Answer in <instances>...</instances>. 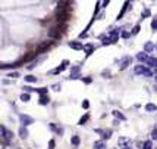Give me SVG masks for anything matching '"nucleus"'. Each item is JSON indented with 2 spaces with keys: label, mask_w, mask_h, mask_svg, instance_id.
Returning <instances> with one entry per match:
<instances>
[{
  "label": "nucleus",
  "mask_w": 157,
  "mask_h": 149,
  "mask_svg": "<svg viewBox=\"0 0 157 149\" xmlns=\"http://www.w3.org/2000/svg\"><path fill=\"white\" fill-rule=\"evenodd\" d=\"M134 71H135V74H138V76L141 74V76H146V77H151L153 74H154L151 69H147L146 65H137Z\"/></svg>",
  "instance_id": "1"
},
{
  "label": "nucleus",
  "mask_w": 157,
  "mask_h": 149,
  "mask_svg": "<svg viewBox=\"0 0 157 149\" xmlns=\"http://www.w3.org/2000/svg\"><path fill=\"white\" fill-rule=\"evenodd\" d=\"M65 28H66V25H62V27H53L50 31H49V35L50 37H59L62 31H65Z\"/></svg>",
  "instance_id": "2"
},
{
  "label": "nucleus",
  "mask_w": 157,
  "mask_h": 149,
  "mask_svg": "<svg viewBox=\"0 0 157 149\" xmlns=\"http://www.w3.org/2000/svg\"><path fill=\"white\" fill-rule=\"evenodd\" d=\"M0 131H2V137H3L6 142H9L12 137H13V133H12V131H7L5 126H0Z\"/></svg>",
  "instance_id": "3"
},
{
  "label": "nucleus",
  "mask_w": 157,
  "mask_h": 149,
  "mask_svg": "<svg viewBox=\"0 0 157 149\" xmlns=\"http://www.w3.org/2000/svg\"><path fill=\"white\" fill-rule=\"evenodd\" d=\"M19 118H21V122L24 124V127H25V126H30V124H32V122H34V120H32L31 117L25 115V114H22V115H21Z\"/></svg>",
  "instance_id": "4"
},
{
  "label": "nucleus",
  "mask_w": 157,
  "mask_h": 149,
  "mask_svg": "<svg viewBox=\"0 0 157 149\" xmlns=\"http://www.w3.org/2000/svg\"><path fill=\"white\" fill-rule=\"evenodd\" d=\"M68 16H69V12H68V10L57 12V21H59V24H60V22H63V21H66V19H68Z\"/></svg>",
  "instance_id": "5"
},
{
  "label": "nucleus",
  "mask_w": 157,
  "mask_h": 149,
  "mask_svg": "<svg viewBox=\"0 0 157 149\" xmlns=\"http://www.w3.org/2000/svg\"><path fill=\"white\" fill-rule=\"evenodd\" d=\"M147 64L151 67V71H153V72H157V59H156V58H150Z\"/></svg>",
  "instance_id": "6"
},
{
  "label": "nucleus",
  "mask_w": 157,
  "mask_h": 149,
  "mask_svg": "<svg viewBox=\"0 0 157 149\" xmlns=\"http://www.w3.org/2000/svg\"><path fill=\"white\" fill-rule=\"evenodd\" d=\"M131 62H132V59H131V56H125L123 59H122V62H121V69H125Z\"/></svg>",
  "instance_id": "7"
},
{
  "label": "nucleus",
  "mask_w": 157,
  "mask_h": 149,
  "mask_svg": "<svg viewBox=\"0 0 157 149\" xmlns=\"http://www.w3.org/2000/svg\"><path fill=\"white\" fill-rule=\"evenodd\" d=\"M69 47H71V49H75V50H80V49H84L82 43H80V42H71V43H69Z\"/></svg>",
  "instance_id": "8"
},
{
  "label": "nucleus",
  "mask_w": 157,
  "mask_h": 149,
  "mask_svg": "<svg viewBox=\"0 0 157 149\" xmlns=\"http://www.w3.org/2000/svg\"><path fill=\"white\" fill-rule=\"evenodd\" d=\"M113 117H115L116 120H121V121H125V120H126V117L121 112V111H117V109H116V111H113Z\"/></svg>",
  "instance_id": "9"
},
{
  "label": "nucleus",
  "mask_w": 157,
  "mask_h": 149,
  "mask_svg": "<svg viewBox=\"0 0 157 149\" xmlns=\"http://www.w3.org/2000/svg\"><path fill=\"white\" fill-rule=\"evenodd\" d=\"M137 59H138L139 62H148V59H150V58L147 56V53H146V52H142V53H138V55H137Z\"/></svg>",
  "instance_id": "10"
},
{
  "label": "nucleus",
  "mask_w": 157,
  "mask_h": 149,
  "mask_svg": "<svg viewBox=\"0 0 157 149\" xmlns=\"http://www.w3.org/2000/svg\"><path fill=\"white\" fill-rule=\"evenodd\" d=\"M154 49H156V46H154L151 42H147L146 44H144V50H146V53H147V52H153Z\"/></svg>",
  "instance_id": "11"
},
{
  "label": "nucleus",
  "mask_w": 157,
  "mask_h": 149,
  "mask_svg": "<svg viewBox=\"0 0 157 149\" xmlns=\"http://www.w3.org/2000/svg\"><path fill=\"white\" fill-rule=\"evenodd\" d=\"M117 40H119V33L115 30V31L110 33V42H112V43H116Z\"/></svg>",
  "instance_id": "12"
},
{
  "label": "nucleus",
  "mask_w": 157,
  "mask_h": 149,
  "mask_svg": "<svg viewBox=\"0 0 157 149\" xmlns=\"http://www.w3.org/2000/svg\"><path fill=\"white\" fill-rule=\"evenodd\" d=\"M19 136H21V137L25 140V139L28 137V130L25 129V127H21V129H19Z\"/></svg>",
  "instance_id": "13"
},
{
  "label": "nucleus",
  "mask_w": 157,
  "mask_h": 149,
  "mask_svg": "<svg viewBox=\"0 0 157 149\" xmlns=\"http://www.w3.org/2000/svg\"><path fill=\"white\" fill-rule=\"evenodd\" d=\"M84 50H85L87 55H91V53H93V50H94V46L93 44H84Z\"/></svg>",
  "instance_id": "14"
},
{
  "label": "nucleus",
  "mask_w": 157,
  "mask_h": 149,
  "mask_svg": "<svg viewBox=\"0 0 157 149\" xmlns=\"http://www.w3.org/2000/svg\"><path fill=\"white\" fill-rule=\"evenodd\" d=\"M38 102H40V105H47V103L50 102V97H49L47 95H44V96H40V101H38Z\"/></svg>",
  "instance_id": "15"
},
{
  "label": "nucleus",
  "mask_w": 157,
  "mask_h": 149,
  "mask_svg": "<svg viewBox=\"0 0 157 149\" xmlns=\"http://www.w3.org/2000/svg\"><path fill=\"white\" fill-rule=\"evenodd\" d=\"M146 109L148 111V112H156V111H157V106H156L154 103H147V105H146Z\"/></svg>",
  "instance_id": "16"
},
{
  "label": "nucleus",
  "mask_w": 157,
  "mask_h": 149,
  "mask_svg": "<svg viewBox=\"0 0 157 149\" xmlns=\"http://www.w3.org/2000/svg\"><path fill=\"white\" fill-rule=\"evenodd\" d=\"M66 65H68V61H63V62H62V67L56 68V69H55L53 72H55V74H57V72H62V71H63L65 68H66Z\"/></svg>",
  "instance_id": "17"
},
{
  "label": "nucleus",
  "mask_w": 157,
  "mask_h": 149,
  "mask_svg": "<svg viewBox=\"0 0 157 149\" xmlns=\"http://www.w3.org/2000/svg\"><path fill=\"white\" fill-rule=\"evenodd\" d=\"M50 46H51L50 42H44V43H41L40 46H38V50L41 52V50H44V49H47V47H50Z\"/></svg>",
  "instance_id": "18"
},
{
  "label": "nucleus",
  "mask_w": 157,
  "mask_h": 149,
  "mask_svg": "<svg viewBox=\"0 0 157 149\" xmlns=\"http://www.w3.org/2000/svg\"><path fill=\"white\" fill-rule=\"evenodd\" d=\"M94 149H106V146H104L101 140H98V142H94Z\"/></svg>",
  "instance_id": "19"
},
{
  "label": "nucleus",
  "mask_w": 157,
  "mask_h": 149,
  "mask_svg": "<svg viewBox=\"0 0 157 149\" xmlns=\"http://www.w3.org/2000/svg\"><path fill=\"white\" fill-rule=\"evenodd\" d=\"M97 131L103 134V139H109L110 134H112V130H106V131H100V130H97Z\"/></svg>",
  "instance_id": "20"
},
{
  "label": "nucleus",
  "mask_w": 157,
  "mask_h": 149,
  "mask_svg": "<svg viewBox=\"0 0 157 149\" xmlns=\"http://www.w3.org/2000/svg\"><path fill=\"white\" fill-rule=\"evenodd\" d=\"M142 149H153V143H151V140L144 142V145H142Z\"/></svg>",
  "instance_id": "21"
},
{
  "label": "nucleus",
  "mask_w": 157,
  "mask_h": 149,
  "mask_svg": "<svg viewBox=\"0 0 157 149\" xmlns=\"http://www.w3.org/2000/svg\"><path fill=\"white\" fill-rule=\"evenodd\" d=\"M21 101H22V102H28V101H30V95H28V93H22V95H21Z\"/></svg>",
  "instance_id": "22"
},
{
  "label": "nucleus",
  "mask_w": 157,
  "mask_h": 149,
  "mask_svg": "<svg viewBox=\"0 0 157 149\" xmlns=\"http://www.w3.org/2000/svg\"><path fill=\"white\" fill-rule=\"evenodd\" d=\"M72 145H73V146H78V145H80V137H78V136H73V137H72Z\"/></svg>",
  "instance_id": "23"
},
{
  "label": "nucleus",
  "mask_w": 157,
  "mask_h": 149,
  "mask_svg": "<svg viewBox=\"0 0 157 149\" xmlns=\"http://www.w3.org/2000/svg\"><path fill=\"white\" fill-rule=\"evenodd\" d=\"M25 80L30 81V83H35V81H37V77H34V76H27V77H25Z\"/></svg>",
  "instance_id": "24"
},
{
  "label": "nucleus",
  "mask_w": 157,
  "mask_h": 149,
  "mask_svg": "<svg viewBox=\"0 0 157 149\" xmlns=\"http://www.w3.org/2000/svg\"><path fill=\"white\" fill-rule=\"evenodd\" d=\"M35 90H37L38 93H40L41 96H44V95H47V89H46V87H41V89H35Z\"/></svg>",
  "instance_id": "25"
},
{
  "label": "nucleus",
  "mask_w": 157,
  "mask_h": 149,
  "mask_svg": "<svg viewBox=\"0 0 157 149\" xmlns=\"http://www.w3.org/2000/svg\"><path fill=\"white\" fill-rule=\"evenodd\" d=\"M151 139H153V140H157V129H154V130L151 131Z\"/></svg>",
  "instance_id": "26"
},
{
  "label": "nucleus",
  "mask_w": 157,
  "mask_h": 149,
  "mask_svg": "<svg viewBox=\"0 0 157 149\" xmlns=\"http://www.w3.org/2000/svg\"><path fill=\"white\" fill-rule=\"evenodd\" d=\"M87 120H88V115H84V117H82V118L80 120V122H78V124H80V126H82V124H84V122H85Z\"/></svg>",
  "instance_id": "27"
},
{
  "label": "nucleus",
  "mask_w": 157,
  "mask_h": 149,
  "mask_svg": "<svg viewBox=\"0 0 157 149\" xmlns=\"http://www.w3.org/2000/svg\"><path fill=\"white\" fill-rule=\"evenodd\" d=\"M7 77H10V78H16V77H19V74H18V72H10Z\"/></svg>",
  "instance_id": "28"
},
{
  "label": "nucleus",
  "mask_w": 157,
  "mask_h": 149,
  "mask_svg": "<svg viewBox=\"0 0 157 149\" xmlns=\"http://www.w3.org/2000/svg\"><path fill=\"white\" fill-rule=\"evenodd\" d=\"M151 28H153V30H157V19H153V22H151Z\"/></svg>",
  "instance_id": "29"
},
{
  "label": "nucleus",
  "mask_w": 157,
  "mask_h": 149,
  "mask_svg": "<svg viewBox=\"0 0 157 149\" xmlns=\"http://www.w3.org/2000/svg\"><path fill=\"white\" fill-rule=\"evenodd\" d=\"M51 87H53V90L59 92V90H60V84H53V86H51Z\"/></svg>",
  "instance_id": "30"
},
{
  "label": "nucleus",
  "mask_w": 157,
  "mask_h": 149,
  "mask_svg": "<svg viewBox=\"0 0 157 149\" xmlns=\"http://www.w3.org/2000/svg\"><path fill=\"white\" fill-rule=\"evenodd\" d=\"M49 149H55V140H50L49 142Z\"/></svg>",
  "instance_id": "31"
},
{
  "label": "nucleus",
  "mask_w": 157,
  "mask_h": 149,
  "mask_svg": "<svg viewBox=\"0 0 157 149\" xmlns=\"http://www.w3.org/2000/svg\"><path fill=\"white\" fill-rule=\"evenodd\" d=\"M22 89H24L25 92H27V93H28V92H31V90H35V89H31V87H28V86H24Z\"/></svg>",
  "instance_id": "32"
},
{
  "label": "nucleus",
  "mask_w": 157,
  "mask_h": 149,
  "mask_svg": "<svg viewBox=\"0 0 157 149\" xmlns=\"http://www.w3.org/2000/svg\"><path fill=\"white\" fill-rule=\"evenodd\" d=\"M138 31H139V25H135V27H134V30H132V34H137Z\"/></svg>",
  "instance_id": "33"
},
{
  "label": "nucleus",
  "mask_w": 157,
  "mask_h": 149,
  "mask_svg": "<svg viewBox=\"0 0 157 149\" xmlns=\"http://www.w3.org/2000/svg\"><path fill=\"white\" fill-rule=\"evenodd\" d=\"M110 43H112L110 39H104V40H103V44H104V46H106V44H110Z\"/></svg>",
  "instance_id": "34"
},
{
  "label": "nucleus",
  "mask_w": 157,
  "mask_h": 149,
  "mask_svg": "<svg viewBox=\"0 0 157 149\" xmlns=\"http://www.w3.org/2000/svg\"><path fill=\"white\" fill-rule=\"evenodd\" d=\"M110 76V71L107 69V71H103V77H109Z\"/></svg>",
  "instance_id": "35"
},
{
  "label": "nucleus",
  "mask_w": 157,
  "mask_h": 149,
  "mask_svg": "<svg viewBox=\"0 0 157 149\" xmlns=\"http://www.w3.org/2000/svg\"><path fill=\"white\" fill-rule=\"evenodd\" d=\"M82 106H84V108L87 109V108L90 106V103H88V101H84V102H82Z\"/></svg>",
  "instance_id": "36"
},
{
  "label": "nucleus",
  "mask_w": 157,
  "mask_h": 149,
  "mask_svg": "<svg viewBox=\"0 0 157 149\" xmlns=\"http://www.w3.org/2000/svg\"><path fill=\"white\" fill-rule=\"evenodd\" d=\"M122 37H123V39H128V37H129V33L123 31V33H122Z\"/></svg>",
  "instance_id": "37"
},
{
  "label": "nucleus",
  "mask_w": 157,
  "mask_h": 149,
  "mask_svg": "<svg viewBox=\"0 0 157 149\" xmlns=\"http://www.w3.org/2000/svg\"><path fill=\"white\" fill-rule=\"evenodd\" d=\"M78 71H80V68H78V67H73V68H72V72H73V74H76Z\"/></svg>",
  "instance_id": "38"
},
{
  "label": "nucleus",
  "mask_w": 157,
  "mask_h": 149,
  "mask_svg": "<svg viewBox=\"0 0 157 149\" xmlns=\"http://www.w3.org/2000/svg\"><path fill=\"white\" fill-rule=\"evenodd\" d=\"M125 149H131V148H129V146H128V148H125Z\"/></svg>",
  "instance_id": "39"
},
{
  "label": "nucleus",
  "mask_w": 157,
  "mask_h": 149,
  "mask_svg": "<svg viewBox=\"0 0 157 149\" xmlns=\"http://www.w3.org/2000/svg\"><path fill=\"white\" fill-rule=\"evenodd\" d=\"M156 49H157V44H156Z\"/></svg>",
  "instance_id": "40"
},
{
  "label": "nucleus",
  "mask_w": 157,
  "mask_h": 149,
  "mask_svg": "<svg viewBox=\"0 0 157 149\" xmlns=\"http://www.w3.org/2000/svg\"><path fill=\"white\" fill-rule=\"evenodd\" d=\"M156 81H157V77H156Z\"/></svg>",
  "instance_id": "41"
}]
</instances>
